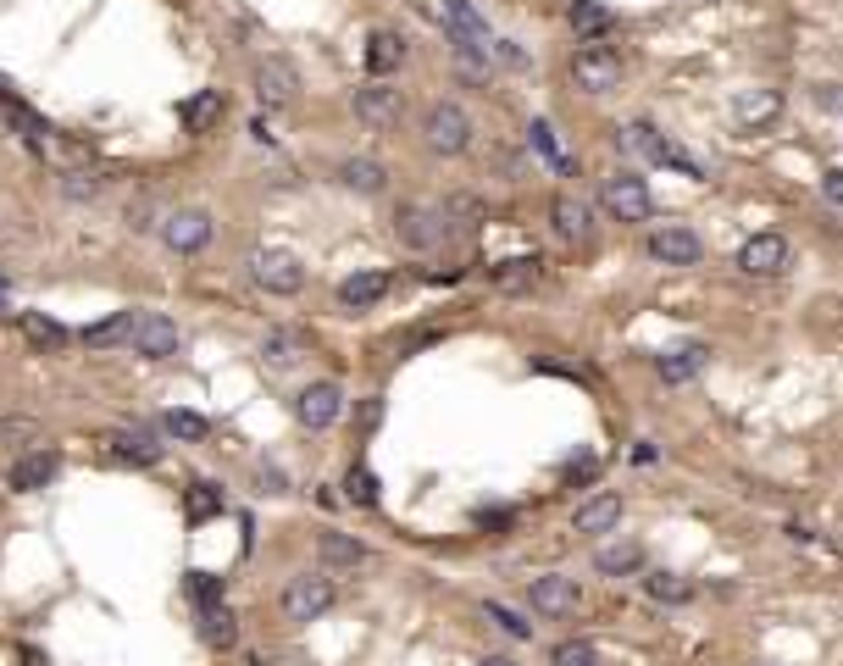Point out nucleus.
Masks as SVG:
<instances>
[{
	"label": "nucleus",
	"mask_w": 843,
	"mask_h": 666,
	"mask_svg": "<svg viewBox=\"0 0 843 666\" xmlns=\"http://www.w3.org/2000/svg\"><path fill=\"white\" fill-rule=\"evenodd\" d=\"M788 539H799V544H816V528H805V523H788Z\"/></svg>",
	"instance_id": "obj_46"
},
{
	"label": "nucleus",
	"mask_w": 843,
	"mask_h": 666,
	"mask_svg": "<svg viewBox=\"0 0 843 666\" xmlns=\"http://www.w3.org/2000/svg\"><path fill=\"white\" fill-rule=\"evenodd\" d=\"M600 200H605V211H611V217H622V222H644V217L655 211L649 184H644L638 173H616V179H605Z\"/></svg>",
	"instance_id": "obj_8"
},
{
	"label": "nucleus",
	"mask_w": 843,
	"mask_h": 666,
	"mask_svg": "<svg viewBox=\"0 0 843 666\" xmlns=\"http://www.w3.org/2000/svg\"><path fill=\"white\" fill-rule=\"evenodd\" d=\"M345 411H350L345 389L333 383V378H322V383H305V389H300V400H295V423L311 428V434H322V428H333V423H345Z\"/></svg>",
	"instance_id": "obj_3"
},
{
	"label": "nucleus",
	"mask_w": 843,
	"mask_h": 666,
	"mask_svg": "<svg viewBox=\"0 0 843 666\" xmlns=\"http://www.w3.org/2000/svg\"><path fill=\"white\" fill-rule=\"evenodd\" d=\"M200 639L211 650H233L239 644V628H233V611L217 600V606H200Z\"/></svg>",
	"instance_id": "obj_28"
},
{
	"label": "nucleus",
	"mask_w": 843,
	"mask_h": 666,
	"mask_svg": "<svg viewBox=\"0 0 843 666\" xmlns=\"http://www.w3.org/2000/svg\"><path fill=\"white\" fill-rule=\"evenodd\" d=\"M250 278H256V289L289 300V295L305 289V262L295 250H256V256H250Z\"/></svg>",
	"instance_id": "obj_2"
},
{
	"label": "nucleus",
	"mask_w": 843,
	"mask_h": 666,
	"mask_svg": "<svg viewBox=\"0 0 843 666\" xmlns=\"http://www.w3.org/2000/svg\"><path fill=\"white\" fill-rule=\"evenodd\" d=\"M56 472H61V456H56V450H28V456H18V461H12L7 483H12L18 494H34V489H50V483H56Z\"/></svg>",
	"instance_id": "obj_15"
},
{
	"label": "nucleus",
	"mask_w": 843,
	"mask_h": 666,
	"mask_svg": "<svg viewBox=\"0 0 843 666\" xmlns=\"http://www.w3.org/2000/svg\"><path fill=\"white\" fill-rule=\"evenodd\" d=\"M400 61H405V34L372 28V34H367V72H372V78H389Z\"/></svg>",
	"instance_id": "obj_20"
},
{
	"label": "nucleus",
	"mask_w": 843,
	"mask_h": 666,
	"mask_svg": "<svg viewBox=\"0 0 843 666\" xmlns=\"http://www.w3.org/2000/svg\"><path fill=\"white\" fill-rule=\"evenodd\" d=\"M394 233H400V244L405 250H439L444 244V233H450V222H444V211L439 206H422V200H405L400 211H394Z\"/></svg>",
	"instance_id": "obj_4"
},
{
	"label": "nucleus",
	"mask_w": 843,
	"mask_h": 666,
	"mask_svg": "<svg viewBox=\"0 0 843 666\" xmlns=\"http://www.w3.org/2000/svg\"><path fill=\"white\" fill-rule=\"evenodd\" d=\"M345 489H350V500H356V506H378V478H372L367 467H350Z\"/></svg>",
	"instance_id": "obj_38"
},
{
	"label": "nucleus",
	"mask_w": 843,
	"mask_h": 666,
	"mask_svg": "<svg viewBox=\"0 0 843 666\" xmlns=\"http://www.w3.org/2000/svg\"><path fill=\"white\" fill-rule=\"evenodd\" d=\"M189 600H195V606H217V600H222V577L195 572V577H189Z\"/></svg>",
	"instance_id": "obj_41"
},
{
	"label": "nucleus",
	"mask_w": 843,
	"mask_h": 666,
	"mask_svg": "<svg viewBox=\"0 0 843 666\" xmlns=\"http://www.w3.org/2000/svg\"><path fill=\"white\" fill-rule=\"evenodd\" d=\"M483 666H517V661H511V655H488Z\"/></svg>",
	"instance_id": "obj_48"
},
{
	"label": "nucleus",
	"mask_w": 843,
	"mask_h": 666,
	"mask_svg": "<svg viewBox=\"0 0 843 666\" xmlns=\"http://www.w3.org/2000/svg\"><path fill=\"white\" fill-rule=\"evenodd\" d=\"M106 450L117 456V461H128V467H155L166 450L155 445V434H128V428H117V434H106Z\"/></svg>",
	"instance_id": "obj_21"
},
{
	"label": "nucleus",
	"mask_w": 843,
	"mask_h": 666,
	"mask_svg": "<svg viewBox=\"0 0 843 666\" xmlns=\"http://www.w3.org/2000/svg\"><path fill=\"white\" fill-rule=\"evenodd\" d=\"M361 423H367V428H372V423H383V405H378V400H367V405H361Z\"/></svg>",
	"instance_id": "obj_47"
},
{
	"label": "nucleus",
	"mask_w": 843,
	"mask_h": 666,
	"mask_svg": "<svg viewBox=\"0 0 843 666\" xmlns=\"http://www.w3.org/2000/svg\"><path fill=\"white\" fill-rule=\"evenodd\" d=\"M550 666H600V650L588 639H566V644H555Z\"/></svg>",
	"instance_id": "obj_35"
},
{
	"label": "nucleus",
	"mask_w": 843,
	"mask_h": 666,
	"mask_svg": "<svg viewBox=\"0 0 843 666\" xmlns=\"http://www.w3.org/2000/svg\"><path fill=\"white\" fill-rule=\"evenodd\" d=\"M550 222H555V233H561V239H571V244H582L588 233H594V222H588V206H582V200H571V195H561V200L550 206Z\"/></svg>",
	"instance_id": "obj_23"
},
{
	"label": "nucleus",
	"mask_w": 843,
	"mask_h": 666,
	"mask_svg": "<svg viewBox=\"0 0 843 666\" xmlns=\"http://www.w3.org/2000/svg\"><path fill=\"white\" fill-rule=\"evenodd\" d=\"M422 139H428V150L439 156H466L472 150V117L450 101L428 106V117H422Z\"/></svg>",
	"instance_id": "obj_5"
},
{
	"label": "nucleus",
	"mask_w": 843,
	"mask_h": 666,
	"mask_svg": "<svg viewBox=\"0 0 843 666\" xmlns=\"http://www.w3.org/2000/svg\"><path fill=\"white\" fill-rule=\"evenodd\" d=\"M18 322H23V333H28L39 351H67V328H61L56 317H45V311H18Z\"/></svg>",
	"instance_id": "obj_29"
},
{
	"label": "nucleus",
	"mask_w": 843,
	"mask_h": 666,
	"mask_svg": "<svg viewBox=\"0 0 843 666\" xmlns=\"http://www.w3.org/2000/svg\"><path fill=\"white\" fill-rule=\"evenodd\" d=\"M649 256H655V262H666V267H694V262L705 256V244H700V233H694V228L666 222V228H655V233H649Z\"/></svg>",
	"instance_id": "obj_10"
},
{
	"label": "nucleus",
	"mask_w": 843,
	"mask_h": 666,
	"mask_svg": "<svg viewBox=\"0 0 843 666\" xmlns=\"http://www.w3.org/2000/svg\"><path fill=\"white\" fill-rule=\"evenodd\" d=\"M383 295H389V273H378V267L350 273V278L339 284V306H345V311H367V306H378Z\"/></svg>",
	"instance_id": "obj_18"
},
{
	"label": "nucleus",
	"mask_w": 843,
	"mask_h": 666,
	"mask_svg": "<svg viewBox=\"0 0 843 666\" xmlns=\"http://www.w3.org/2000/svg\"><path fill=\"white\" fill-rule=\"evenodd\" d=\"M705 361H711V345H678V351H660L655 356V372L666 383H689V378L705 372Z\"/></svg>",
	"instance_id": "obj_17"
},
{
	"label": "nucleus",
	"mask_w": 843,
	"mask_h": 666,
	"mask_svg": "<svg viewBox=\"0 0 843 666\" xmlns=\"http://www.w3.org/2000/svg\"><path fill=\"white\" fill-rule=\"evenodd\" d=\"M816 101H821V106H832V112H838V106H843V95H838V83H821V90H816Z\"/></svg>",
	"instance_id": "obj_45"
},
{
	"label": "nucleus",
	"mask_w": 843,
	"mask_h": 666,
	"mask_svg": "<svg viewBox=\"0 0 843 666\" xmlns=\"http://www.w3.org/2000/svg\"><path fill=\"white\" fill-rule=\"evenodd\" d=\"M783 112V95L777 90H743L738 101H732V117L743 123V128H754V123H772Z\"/></svg>",
	"instance_id": "obj_24"
},
{
	"label": "nucleus",
	"mask_w": 843,
	"mask_h": 666,
	"mask_svg": "<svg viewBox=\"0 0 843 666\" xmlns=\"http://www.w3.org/2000/svg\"><path fill=\"white\" fill-rule=\"evenodd\" d=\"M539 273H544V262H539V256H517V262H499L488 278H494L499 289H533V284H539Z\"/></svg>",
	"instance_id": "obj_31"
},
{
	"label": "nucleus",
	"mask_w": 843,
	"mask_h": 666,
	"mask_svg": "<svg viewBox=\"0 0 843 666\" xmlns=\"http://www.w3.org/2000/svg\"><path fill=\"white\" fill-rule=\"evenodd\" d=\"M161 239H166V250H178V256H200V250L217 239V222H211V211L184 206V211H173L161 222Z\"/></svg>",
	"instance_id": "obj_6"
},
{
	"label": "nucleus",
	"mask_w": 843,
	"mask_h": 666,
	"mask_svg": "<svg viewBox=\"0 0 843 666\" xmlns=\"http://www.w3.org/2000/svg\"><path fill=\"white\" fill-rule=\"evenodd\" d=\"M300 351H305V340H300V333H273V340H267V361H300Z\"/></svg>",
	"instance_id": "obj_40"
},
{
	"label": "nucleus",
	"mask_w": 843,
	"mask_h": 666,
	"mask_svg": "<svg viewBox=\"0 0 843 666\" xmlns=\"http://www.w3.org/2000/svg\"><path fill=\"white\" fill-rule=\"evenodd\" d=\"M256 95H262V106H267V112L289 106V101L300 95V78H295V67H289V61H278V56H262V61H256Z\"/></svg>",
	"instance_id": "obj_13"
},
{
	"label": "nucleus",
	"mask_w": 843,
	"mask_h": 666,
	"mask_svg": "<svg viewBox=\"0 0 843 666\" xmlns=\"http://www.w3.org/2000/svg\"><path fill=\"white\" fill-rule=\"evenodd\" d=\"M571 28L594 39V34H605V28H611V12H605V7H594V0H577V7H571Z\"/></svg>",
	"instance_id": "obj_34"
},
{
	"label": "nucleus",
	"mask_w": 843,
	"mask_h": 666,
	"mask_svg": "<svg viewBox=\"0 0 843 666\" xmlns=\"http://www.w3.org/2000/svg\"><path fill=\"white\" fill-rule=\"evenodd\" d=\"M528 600H533L539 617H571V611H577V583L561 577V572H544V577H533Z\"/></svg>",
	"instance_id": "obj_14"
},
{
	"label": "nucleus",
	"mask_w": 843,
	"mask_h": 666,
	"mask_svg": "<svg viewBox=\"0 0 843 666\" xmlns=\"http://www.w3.org/2000/svg\"><path fill=\"white\" fill-rule=\"evenodd\" d=\"M134 322H139V311H112V317L83 328V345H90V351H117V345L134 340Z\"/></svg>",
	"instance_id": "obj_19"
},
{
	"label": "nucleus",
	"mask_w": 843,
	"mask_h": 666,
	"mask_svg": "<svg viewBox=\"0 0 843 666\" xmlns=\"http://www.w3.org/2000/svg\"><path fill=\"white\" fill-rule=\"evenodd\" d=\"M34 434H39L34 416H0V439H34Z\"/></svg>",
	"instance_id": "obj_43"
},
{
	"label": "nucleus",
	"mask_w": 843,
	"mask_h": 666,
	"mask_svg": "<svg viewBox=\"0 0 843 666\" xmlns=\"http://www.w3.org/2000/svg\"><path fill=\"white\" fill-rule=\"evenodd\" d=\"M333 606V577H295L289 589H284V611H289V622H316L322 611Z\"/></svg>",
	"instance_id": "obj_11"
},
{
	"label": "nucleus",
	"mask_w": 843,
	"mask_h": 666,
	"mask_svg": "<svg viewBox=\"0 0 843 666\" xmlns=\"http://www.w3.org/2000/svg\"><path fill=\"white\" fill-rule=\"evenodd\" d=\"M350 112H356V123L361 128H372V134H383V128H394L400 123V112H405V101H400V90L394 83H383V78H372L367 90H356V101H350Z\"/></svg>",
	"instance_id": "obj_7"
},
{
	"label": "nucleus",
	"mask_w": 843,
	"mask_h": 666,
	"mask_svg": "<svg viewBox=\"0 0 843 666\" xmlns=\"http://www.w3.org/2000/svg\"><path fill=\"white\" fill-rule=\"evenodd\" d=\"M161 428L173 434V439H189V445L211 439V423H206L200 411H166V416H161Z\"/></svg>",
	"instance_id": "obj_33"
},
{
	"label": "nucleus",
	"mask_w": 843,
	"mask_h": 666,
	"mask_svg": "<svg viewBox=\"0 0 843 666\" xmlns=\"http://www.w3.org/2000/svg\"><path fill=\"white\" fill-rule=\"evenodd\" d=\"M738 267H743L749 278H772V273H783V267H788V239H783V233H754V239H743Z\"/></svg>",
	"instance_id": "obj_12"
},
{
	"label": "nucleus",
	"mask_w": 843,
	"mask_h": 666,
	"mask_svg": "<svg viewBox=\"0 0 843 666\" xmlns=\"http://www.w3.org/2000/svg\"><path fill=\"white\" fill-rule=\"evenodd\" d=\"M571 83L582 95H611L616 83H622V56L611 50V45H577V56H571Z\"/></svg>",
	"instance_id": "obj_1"
},
{
	"label": "nucleus",
	"mask_w": 843,
	"mask_h": 666,
	"mask_svg": "<svg viewBox=\"0 0 843 666\" xmlns=\"http://www.w3.org/2000/svg\"><path fill=\"white\" fill-rule=\"evenodd\" d=\"M189 512H195V517H217V512H222V494H217V483H195V494H189Z\"/></svg>",
	"instance_id": "obj_42"
},
{
	"label": "nucleus",
	"mask_w": 843,
	"mask_h": 666,
	"mask_svg": "<svg viewBox=\"0 0 843 666\" xmlns=\"http://www.w3.org/2000/svg\"><path fill=\"white\" fill-rule=\"evenodd\" d=\"M217 123H222V95H217V90L184 101V128H189V134H206V128H217Z\"/></svg>",
	"instance_id": "obj_32"
},
{
	"label": "nucleus",
	"mask_w": 843,
	"mask_h": 666,
	"mask_svg": "<svg viewBox=\"0 0 843 666\" xmlns=\"http://www.w3.org/2000/svg\"><path fill=\"white\" fill-rule=\"evenodd\" d=\"M483 617H488L494 628H505L511 639H533V622H522L511 606H499V600H483Z\"/></svg>",
	"instance_id": "obj_36"
},
{
	"label": "nucleus",
	"mask_w": 843,
	"mask_h": 666,
	"mask_svg": "<svg viewBox=\"0 0 843 666\" xmlns=\"http://www.w3.org/2000/svg\"><path fill=\"white\" fill-rule=\"evenodd\" d=\"M616 145H622L627 156H644V161H666V150H671L649 123H627V128H616Z\"/></svg>",
	"instance_id": "obj_26"
},
{
	"label": "nucleus",
	"mask_w": 843,
	"mask_h": 666,
	"mask_svg": "<svg viewBox=\"0 0 843 666\" xmlns=\"http://www.w3.org/2000/svg\"><path fill=\"white\" fill-rule=\"evenodd\" d=\"M644 589H649V600H660V606H689V600H694V583L678 577V572H649Z\"/></svg>",
	"instance_id": "obj_30"
},
{
	"label": "nucleus",
	"mask_w": 843,
	"mask_h": 666,
	"mask_svg": "<svg viewBox=\"0 0 843 666\" xmlns=\"http://www.w3.org/2000/svg\"><path fill=\"white\" fill-rule=\"evenodd\" d=\"M528 134H533V150H539L544 161H555V166H561V173H566V166H571V161L561 156V145H555V128H550V123H533Z\"/></svg>",
	"instance_id": "obj_39"
},
{
	"label": "nucleus",
	"mask_w": 843,
	"mask_h": 666,
	"mask_svg": "<svg viewBox=\"0 0 843 666\" xmlns=\"http://www.w3.org/2000/svg\"><path fill=\"white\" fill-rule=\"evenodd\" d=\"M439 211H444V222H450V228H472V222L483 217V200H477V195H450Z\"/></svg>",
	"instance_id": "obj_37"
},
{
	"label": "nucleus",
	"mask_w": 843,
	"mask_h": 666,
	"mask_svg": "<svg viewBox=\"0 0 843 666\" xmlns=\"http://www.w3.org/2000/svg\"><path fill=\"white\" fill-rule=\"evenodd\" d=\"M134 351H139L145 361L178 356V322L161 317V311H139V322H134Z\"/></svg>",
	"instance_id": "obj_9"
},
{
	"label": "nucleus",
	"mask_w": 843,
	"mask_h": 666,
	"mask_svg": "<svg viewBox=\"0 0 843 666\" xmlns=\"http://www.w3.org/2000/svg\"><path fill=\"white\" fill-rule=\"evenodd\" d=\"M594 566H600L605 577H627V572L644 566V550H638L633 539H616V544H600V550H594Z\"/></svg>",
	"instance_id": "obj_27"
},
{
	"label": "nucleus",
	"mask_w": 843,
	"mask_h": 666,
	"mask_svg": "<svg viewBox=\"0 0 843 666\" xmlns=\"http://www.w3.org/2000/svg\"><path fill=\"white\" fill-rule=\"evenodd\" d=\"M339 179H345L356 195H378V190H389V166L372 161V156H350V161L339 166Z\"/></svg>",
	"instance_id": "obj_22"
},
{
	"label": "nucleus",
	"mask_w": 843,
	"mask_h": 666,
	"mask_svg": "<svg viewBox=\"0 0 843 666\" xmlns=\"http://www.w3.org/2000/svg\"><path fill=\"white\" fill-rule=\"evenodd\" d=\"M821 190H827V200H832V206H843V166L821 179Z\"/></svg>",
	"instance_id": "obj_44"
},
{
	"label": "nucleus",
	"mask_w": 843,
	"mask_h": 666,
	"mask_svg": "<svg viewBox=\"0 0 843 666\" xmlns=\"http://www.w3.org/2000/svg\"><path fill=\"white\" fill-rule=\"evenodd\" d=\"M316 555L327 566H367V544L350 533H316Z\"/></svg>",
	"instance_id": "obj_25"
},
{
	"label": "nucleus",
	"mask_w": 843,
	"mask_h": 666,
	"mask_svg": "<svg viewBox=\"0 0 843 666\" xmlns=\"http://www.w3.org/2000/svg\"><path fill=\"white\" fill-rule=\"evenodd\" d=\"M616 523H622V494H588L582 506L571 512L577 533H611Z\"/></svg>",
	"instance_id": "obj_16"
}]
</instances>
